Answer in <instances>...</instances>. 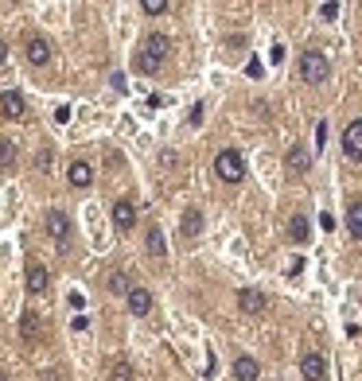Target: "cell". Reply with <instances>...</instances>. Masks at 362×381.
I'll use <instances>...</instances> for the list:
<instances>
[{"mask_svg":"<svg viewBox=\"0 0 362 381\" xmlns=\"http://www.w3.org/2000/svg\"><path fill=\"white\" fill-rule=\"evenodd\" d=\"M168 47H171L168 36H160V32H156V36H148L145 47L136 51V71H141V74H156L160 62L168 59Z\"/></svg>","mask_w":362,"mask_h":381,"instance_id":"obj_1","label":"cell"},{"mask_svg":"<svg viewBox=\"0 0 362 381\" xmlns=\"http://www.w3.org/2000/svg\"><path fill=\"white\" fill-rule=\"evenodd\" d=\"M296 71H300L304 82L319 86V82H327V78H331V62H327L324 51H304L300 62H296Z\"/></svg>","mask_w":362,"mask_h":381,"instance_id":"obj_2","label":"cell"},{"mask_svg":"<svg viewBox=\"0 0 362 381\" xmlns=\"http://www.w3.org/2000/svg\"><path fill=\"white\" fill-rule=\"evenodd\" d=\"M215 175L222 179V183H241V179H245V160H241V152H234V148L218 152L215 156Z\"/></svg>","mask_w":362,"mask_h":381,"instance_id":"obj_3","label":"cell"},{"mask_svg":"<svg viewBox=\"0 0 362 381\" xmlns=\"http://www.w3.org/2000/svg\"><path fill=\"white\" fill-rule=\"evenodd\" d=\"M343 152H347V160L362 164V117L350 121L347 129H343Z\"/></svg>","mask_w":362,"mask_h":381,"instance_id":"obj_4","label":"cell"},{"mask_svg":"<svg viewBox=\"0 0 362 381\" xmlns=\"http://www.w3.org/2000/svg\"><path fill=\"white\" fill-rule=\"evenodd\" d=\"M238 308L245 311V315H261V311L269 308L265 292H257V288H241L238 292Z\"/></svg>","mask_w":362,"mask_h":381,"instance_id":"obj_5","label":"cell"},{"mask_svg":"<svg viewBox=\"0 0 362 381\" xmlns=\"http://www.w3.org/2000/svg\"><path fill=\"white\" fill-rule=\"evenodd\" d=\"M300 373H304V381H324V378H327V362H324V354L308 350V354L300 358Z\"/></svg>","mask_w":362,"mask_h":381,"instance_id":"obj_6","label":"cell"},{"mask_svg":"<svg viewBox=\"0 0 362 381\" xmlns=\"http://www.w3.org/2000/svg\"><path fill=\"white\" fill-rule=\"evenodd\" d=\"M113 226H117L121 234H129V230L136 226V206L129 203V199H117V203H113Z\"/></svg>","mask_w":362,"mask_h":381,"instance_id":"obj_7","label":"cell"},{"mask_svg":"<svg viewBox=\"0 0 362 381\" xmlns=\"http://www.w3.org/2000/svg\"><path fill=\"white\" fill-rule=\"evenodd\" d=\"M47 234L59 241V245H67V241H71V218L62 214V210H47Z\"/></svg>","mask_w":362,"mask_h":381,"instance_id":"obj_8","label":"cell"},{"mask_svg":"<svg viewBox=\"0 0 362 381\" xmlns=\"http://www.w3.org/2000/svg\"><path fill=\"white\" fill-rule=\"evenodd\" d=\"M285 167H289L292 175H304V171L312 167V156H308V148H304V144H292L289 152H285Z\"/></svg>","mask_w":362,"mask_h":381,"instance_id":"obj_9","label":"cell"},{"mask_svg":"<svg viewBox=\"0 0 362 381\" xmlns=\"http://www.w3.org/2000/svg\"><path fill=\"white\" fill-rule=\"evenodd\" d=\"M0 113H4V117H12V121H20V117L27 113L24 94H16V90H4V94H0Z\"/></svg>","mask_w":362,"mask_h":381,"instance_id":"obj_10","label":"cell"},{"mask_svg":"<svg viewBox=\"0 0 362 381\" xmlns=\"http://www.w3.org/2000/svg\"><path fill=\"white\" fill-rule=\"evenodd\" d=\"M180 230H183V238H199V234H203V210H199V206H187L180 214Z\"/></svg>","mask_w":362,"mask_h":381,"instance_id":"obj_11","label":"cell"},{"mask_svg":"<svg viewBox=\"0 0 362 381\" xmlns=\"http://www.w3.org/2000/svg\"><path fill=\"white\" fill-rule=\"evenodd\" d=\"M27 62H32V66H47L51 62V43L47 39H27Z\"/></svg>","mask_w":362,"mask_h":381,"instance_id":"obj_12","label":"cell"},{"mask_svg":"<svg viewBox=\"0 0 362 381\" xmlns=\"http://www.w3.org/2000/svg\"><path fill=\"white\" fill-rule=\"evenodd\" d=\"M234 378H238V381H257V378H261V366H257V358H250V354L234 358Z\"/></svg>","mask_w":362,"mask_h":381,"instance_id":"obj_13","label":"cell"},{"mask_svg":"<svg viewBox=\"0 0 362 381\" xmlns=\"http://www.w3.org/2000/svg\"><path fill=\"white\" fill-rule=\"evenodd\" d=\"M47 284H51L47 269H43V265H27V292L39 296V292H47Z\"/></svg>","mask_w":362,"mask_h":381,"instance_id":"obj_14","label":"cell"},{"mask_svg":"<svg viewBox=\"0 0 362 381\" xmlns=\"http://www.w3.org/2000/svg\"><path fill=\"white\" fill-rule=\"evenodd\" d=\"M289 238L296 241V245H304V241L312 238V222H308V214H292L289 218Z\"/></svg>","mask_w":362,"mask_h":381,"instance_id":"obj_15","label":"cell"},{"mask_svg":"<svg viewBox=\"0 0 362 381\" xmlns=\"http://www.w3.org/2000/svg\"><path fill=\"white\" fill-rule=\"evenodd\" d=\"M67 179H71V187H90V179H94V167L86 164V160H74L71 171H67Z\"/></svg>","mask_w":362,"mask_h":381,"instance_id":"obj_16","label":"cell"},{"mask_svg":"<svg viewBox=\"0 0 362 381\" xmlns=\"http://www.w3.org/2000/svg\"><path fill=\"white\" fill-rule=\"evenodd\" d=\"M347 234L362 241V199H350L347 203Z\"/></svg>","mask_w":362,"mask_h":381,"instance_id":"obj_17","label":"cell"},{"mask_svg":"<svg viewBox=\"0 0 362 381\" xmlns=\"http://www.w3.org/2000/svg\"><path fill=\"white\" fill-rule=\"evenodd\" d=\"M129 311H133V315H148V311H152V292H148V288H133V292H129Z\"/></svg>","mask_w":362,"mask_h":381,"instance_id":"obj_18","label":"cell"},{"mask_svg":"<svg viewBox=\"0 0 362 381\" xmlns=\"http://www.w3.org/2000/svg\"><path fill=\"white\" fill-rule=\"evenodd\" d=\"M106 288L113 292V296H129V292H133V276L121 273V269H113V273H109V280H106Z\"/></svg>","mask_w":362,"mask_h":381,"instance_id":"obj_19","label":"cell"},{"mask_svg":"<svg viewBox=\"0 0 362 381\" xmlns=\"http://www.w3.org/2000/svg\"><path fill=\"white\" fill-rule=\"evenodd\" d=\"M145 245H148V253H152V257H160V261H164V257H168V245H164V234H160L156 226L148 230V238H145Z\"/></svg>","mask_w":362,"mask_h":381,"instance_id":"obj_20","label":"cell"},{"mask_svg":"<svg viewBox=\"0 0 362 381\" xmlns=\"http://www.w3.org/2000/svg\"><path fill=\"white\" fill-rule=\"evenodd\" d=\"M16 160H20V152H16V140L0 136V167H16Z\"/></svg>","mask_w":362,"mask_h":381,"instance_id":"obj_21","label":"cell"},{"mask_svg":"<svg viewBox=\"0 0 362 381\" xmlns=\"http://www.w3.org/2000/svg\"><path fill=\"white\" fill-rule=\"evenodd\" d=\"M109 381H136V373H133V366H129L125 358H117V362L109 366Z\"/></svg>","mask_w":362,"mask_h":381,"instance_id":"obj_22","label":"cell"},{"mask_svg":"<svg viewBox=\"0 0 362 381\" xmlns=\"http://www.w3.org/2000/svg\"><path fill=\"white\" fill-rule=\"evenodd\" d=\"M20 334H24V339H39V315H36V311H24V319H20Z\"/></svg>","mask_w":362,"mask_h":381,"instance_id":"obj_23","label":"cell"},{"mask_svg":"<svg viewBox=\"0 0 362 381\" xmlns=\"http://www.w3.org/2000/svg\"><path fill=\"white\" fill-rule=\"evenodd\" d=\"M141 8H145L148 16H160V12H168V0H145Z\"/></svg>","mask_w":362,"mask_h":381,"instance_id":"obj_24","label":"cell"},{"mask_svg":"<svg viewBox=\"0 0 362 381\" xmlns=\"http://www.w3.org/2000/svg\"><path fill=\"white\" fill-rule=\"evenodd\" d=\"M339 16V4H319V20H335Z\"/></svg>","mask_w":362,"mask_h":381,"instance_id":"obj_25","label":"cell"},{"mask_svg":"<svg viewBox=\"0 0 362 381\" xmlns=\"http://www.w3.org/2000/svg\"><path fill=\"white\" fill-rule=\"evenodd\" d=\"M245 71H250V78H261V62L250 59V62H245Z\"/></svg>","mask_w":362,"mask_h":381,"instance_id":"obj_26","label":"cell"},{"mask_svg":"<svg viewBox=\"0 0 362 381\" xmlns=\"http://www.w3.org/2000/svg\"><path fill=\"white\" fill-rule=\"evenodd\" d=\"M269 59H273V62H280V59H285V47H280V43H273V51H269Z\"/></svg>","mask_w":362,"mask_h":381,"instance_id":"obj_27","label":"cell"},{"mask_svg":"<svg viewBox=\"0 0 362 381\" xmlns=\"http://www.w3.org/2000/svg\"><path fill=\"white\" fill-rule=\"evenodd\" d=\"M8 59V43H4V39H0V62Z\"/></svg>","mask_w":362,"mask_h":381,"instance_id":"obj_28","label":"cell"},{"mask_svg":"<svg viewBox=\"0 0 362 381\" xmlns=\"http://www.w3.org/2000/svg\"><path fill=\"white\" fill-rule=\"evenodd\" d=\"M0 381H8V373H4V369H0Z\"/></svg>","mask_w":362,"mask_h":381,"instance_id":"obj_29","label":"cell"}]
</instances>
